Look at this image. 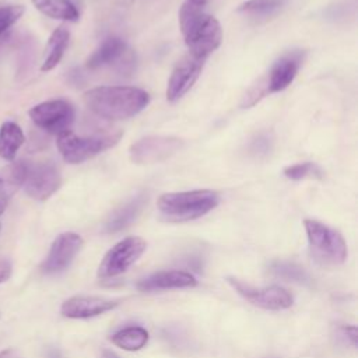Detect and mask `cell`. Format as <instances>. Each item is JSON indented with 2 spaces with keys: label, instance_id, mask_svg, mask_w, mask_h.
Segmentation results:
<instances>
[{
  "label": "cell",
  "instance_id": "cell-1",
  "mask_svg": "<svg viewBox=\"0 0 358 358\" xmlns=\"http://www.w3.org/2000/svg\"><path fill=\"white\" fill-rule=\"evenodd\" d=\"M87 108L99 117L122 120L138 115L150 103L147 91L137 87H95L84 94Z\"/></svg>",
  "mask_w": 358,
  "mask_h": 358
},
{
  "label": "cell",
  "instance_id": "cell-2",
  "mask_svg": "<svg viewBox=\"0 0 358 358\" xmlns=\"http://www.w3.org/2000/svg\"><path fill=\"white\" fill-rule=\"evenodd\" d=\"M218 203L220 196L217 192L199 189L162 194L158 199V210L165 221L186 222L206 215L214 210Z\"/></svg>",
  "mask_w": 358,
  "mask_h": 358
},
{
  "label": "cell",
  "instance_id": "cell-3",
  "mask_svg": "<svg viewBox=\"0 0 358 358\" xmlns=\"http://www.w3.org/2000/svg\"><path fill=\"white\" fill-rule=\"evenodd\" d=\"M309 252L312 259L322 266H338L347 259V245L344 238L330 227L316 221H303Z\"/></svg>",
  "mask_w": 358,
  "mask_h": 358
},
{
  "label": "cell",
  "instance_id": "cell-4",
  "mask_svg": "<svg viewBox=\"0 0 358 358\" xmlns=\"http://www.w3.org/2000/svg\"><path fill=\"white\" fill-rule=\"evenodd\" d=\"M120 134L83 137L67 130L57 136L56 144L62 158L69 164H81L94 158L119 141Z\"/></svg>",
  "mask_w": 358,
  "mask_h": 358
},
{
  "label": "cell",
  "instance_id": "cell-5",
  "mask_svg": "<svg viewBox=\"0 0 358 358\" xmlns=\"http://www.w3.org/2000/svg\"><path fill=\"white\" fill-rule=\"evenodd\" d=\"M28 115L36 127L49 134L59 136L70 130L76 110L73 105L64 99H52L35 105L29 109Z\"/></svg>",
  "mask_w": 358,
  "mask_h": 358
},
{
  "label": "cell",
  "instance_id": "cell-6",
  "mask_svg": "<svg viewBox=\"0 0 358 358\" xmlns=\"http://www.w3.org/2000/svg\"><path fill=\"white\" fill-rule=\"evenodd\" d=\"M147 243L140 236H127L112 246L103 256L98 275L101 278H113L123 274L145 252Z\"/></svg>",
  "mask_w": 358,
  "mask_h": 358
},
{
  "label": "cell",
  "instance_id": "cell-7",
  "mask_svg": "<svg viewBox=\"0 0 358 358\" xmlns=\"http://www.w3.org/2000/svg\"><path fill=\"white\" fill-rule=\"evenodd\" d=\"M62 185L59 168L52 161L28 164L22 183L25 193L39 201L48 200Z\"/></svg>",
  "mask_w": 358,
  "mask_h": 358
},
{
  "label": "cell",
  "instance_id": "cell-8",
  "mask_svg": "<svg viewBox=\"0 0 358 358\" xmlns=\"http://www.w3.org/2000/svg\"><path fill=\"white\" fill-rule=\"evenodd\" d=\"M183 141L169 136H148L130 145V159L136 164H154L176 154Z\"/></svg>",
  "mask_w": 358,
  "mask_h": 358
},
{
  "label": "cell",
  "instance_id": "cell-9",
  "mask_svg": "<svg viewBox=\"0 0 358 358\" xmlns=\"http://www.w3.org/2000/svg\"><path fill=\"white\" fill-rule=\"evenodd\" d=\"M222 31L217 18L206 14L204 18L185 35L189 55L207 60V57L221 45Z\"/></svg>",
  "mask_w": 358,
  "mask_h": 358
},
{
  "label": "cell",
  "instance_id": "cell-10",
  "mask_svg": "<svg viewBox=\"0 0 358 358\" xmlns=\"http://www.w3.org/2000/svg\"><path fill=\"white\" fill-rule=\"evenodd\" d=\"M228 282L241 296H243L246 301H249L250 303L262 309L282 310V309H288L294 302L292 295L285 288H281L278 285H271L266 288H253L232 277L228 278Z\"/></svg>",
  "mask_w": 358,
  "mask_h": 358
},
{
  "label": "cell",
  "instance_id": "cell-11",
  "mask_svg": "<svg viewBox=\"0 0 358 358\" xmlns=\"http://www.w3.org/2000/svg\"><path fill=\"white\" fill-rule=\"evenodd\" d=\"M83 246V238L76 232H63L52 243L41 270L45 274H57L66 270Z\"/></svg>",
  "mask_w": 358,
  "mask_h": 358
},
{
  "label": "cell",
  "instance_id": "cell-12",
  "mask_svg": "<svg viewBox=\"0 0 358 358\" xmlns=\"http://www.w3.org/2000/svg\"><path fill=\"white\" fill-rule=\"evenodd\" d=\"M206 60L185 55L173 67L166 87V99L175 102L180 99L199 78Z\"/></svg>",
  "mask_w": 358,
  "mask_h": 358
},
{
  "label": "cell",
  "instance_id": "cell-13",
  "mask_svg": "<svg viewBox=\"0 0 358 358\" xmlns=\"http://www.w3.org/2000/svg\"><path fill=\"white\" fill-rule=\"evenodd\" d=\"M303 59L305 52L299 49L288 52L284 56H281L270 70L268 78L264 84L266 92L273 94L285 90L296 77Z\"/></svg>",
  "mask_w": 358,
  "mask_h": 358
},
{
  "label": "cell",
  "instance_id": "cell-14",
  "mask_svg": "<svg viewBox=\"0 0 358 358\" xmlns=\"http://www.w3.org/2000/svg\"><path fill=\"white\" fill-rule=\"evenodd\" d=\"M119 303V299L101 296H71L62 303L60 313L70 319H88L112 310Z\"/></svg>",
  "mask_w": 358,
  "mask_h": 358
},
{
  "label": "cell",
  "instance_id": "cell-15",
  "mask_svg": "<svg viewBox=\"0 0 358 358\" xmlns=\"http://www.w3.org/2000/svg\"><path fill=\"white\" fill-rule=\"evenodd\" d=\"M197 285V280L193 274L169 270L154 273L137 282V288L143 292H152L159 289H175V288H192Z\"/></svg>",
  "mask_w": 358,
  "mask_h": 358
},
{
  "label": "cell",
  "instance_id": "cell-16",
  "mask_svg": "<svg viewBox=\"0 0 358 358\" xmlns=\"http://www.w3.org/2000/svg\"><path fill=\"white\" fill-rule=\"evenodd\" d=\"M25 173V161H11L0 169V215L6 211L11 197L22 187Z\"/></svg>",
  "mask_w": 358,
  "mask_h": 358
},
{
  "label": "cell",
  "instance_id": "cell-17",
  "mask_svg": "<svg viewBox=\"0 0 358 358\" xmlns=\"http://www.w3.org/2000/svg\"><path fill=\"white\" fill-rule=\"evenodd\" d=\"M127 53L126 43L117 38V36H110L106 38L101 46L88 57L85 66L90 70H96L103 66H109L124 57Z\"/></svg>",
  "mask_w": 358,
  "mask_h": 358
},
{
  "label": "cell",
  "instance_id": "cell-18",
  "mask_svg": "<svg viewBox=\"0 0 358 358\" xmlns=\"http://www.w3.org/2000/svg\"><path fill=\"white\" fill-rule=\"evenodd\" d=\"M145 203H147L145 193H140L138 196H136L134 199L127 201L124 206L117 208L110 215V218L105 224V231L109 234H113V232H119V231L124 229L126 227H129L138 217V214L141 213Z\"/></svg>",
  "mask_w": 358,
  "mask_h": 358
},
{
  "label": "cell",
  "instance_id": "cell-19",
  "mask_svg": "<svg viewBox=\"0 0 358 358\" xmlns=\"http://www.w3.org/2000/svg\"><path fill=\"white\" fill-rule=\"evenodd\" d=\"M25 141L22 129L11 120L0 126V158L4 161H14L18 150Z\"/></svg>",
  "mask_w": 358,
  "mask_h": 358
},
{
  "label": "cell",
  "instance_id": "cell-20",
  "mask_svg": "<svg viewBox=\"0 0 358 358\" xmlns=\"http://www.w3.org/2000/svg\"><path fill=\"white\" fill-rule=\"evenodd\" d=\"M69 39H70V34L64 27H59L56 28L48 43H46V49H45V57L41 66L42 71H50L52 69H55L59 62L62 60L67 45H69Z\"/></svg>",
  "mask_w": 358,
  "mask_h": 358
},
{
  "label": "cell",
  "instance_id": "cell-21",
  "mask_svg": "<svg viewBox=\"0 0 358 358\" xmlns=\"http://www.w3.org/2000/svg\"><path fill=\"white\" fill-rule=\"evenodd\" d=\"M36 10L53 20L77 21L78 10L71 0H31Z\"/></svg>",
  "mask_w": 358,
  "mask_h": 358
},
{
  "label": "cell",
  "instance_id": "cell-22",
  "mask_svg": "<svg viewBox=\"0 0 358 358\" xmlns=\"http://www.w3.org/2000/svg\"><path fill=\"white\" fill-rule=\"evenodd\" d=\"M210 1L211 0H185L179 10V25L183 36L204 18Z\"/></svg>",
  "mask_w": 358,
  "mask_h": 358
},
{
  "label": "cell",
  "instance_id": "cell-23",
  "mask_svg": "<svg viewBox=\"0 0 358 358\" xmlns=\"http://www.w3.org/2000/svg\"><path fill=\"white\" fill-rule=\"evenodd\" d=\"M110 341L126 351H137L143 348L148 341V331L140 326H130L116 331Z\"/></svg>",
  "mask_w": 358,
  "mask_h": 358
},
{
  "label": "cell",
  "instance_id": "cell-24",
  "mask_svg": "<svg viewBox=\"0 0 358 358\" xmlns=\"http://www.w3.org/2000/svg\"><path fill=\"white\" fill-rule=\"evenodd\" d=\"M270 273L281 280L285 281H291V282H296V284H302V285H308L310 284V277L306 273V270L303 267H301L299 264L294 263V262H285V260H275L270 264L268 267Z\"/></svg>",
  "mask_w": 358,
  "mask_h": 358
},
{
  "label": "cell",
  "instance_id": "cell-25",
  "mask_svg": "<svg viewBox=\"0 0 358 358\" xmlns=\"http://www.w3.org/2000/svg\"><path fill=\"white\" fill-rule=\"evenodd\" d=\"M285 3L287 0H248L238 11L253 18H268L281 11Z\"/></svg>",
  "mask_w": 358,
  "mask_h": 358
},
{
  "label": "cell",
  "instance_id": "cell-26",
  "mask_svg": "<svg viewBox=\"0 0 358 358\" xmlns=\"http://www.w3.org/2000/svg\"><path fill=\"white\" fill-rule=\"evenodd\" d=\"M284 175L292 180H301L305 178H322V169L313 162H299L284 169Z\"/></svg>",
  "mask_w": 358,
  "mask_h": 358
},
{
  "label": "cell",
  "instance_id": "cell-27",
  "mask_svg": "<svg viewBox=\"0 0 358 358\" xmlns=\"http://www.w3.org/2000/svg\"><path fill=\"white\" fill-rule=\"evenodd\" d=\"M24 11V6L20 4L0 7V36L21 18Z\"/></svg>",
  "mask_w": 358,
  "mask_h": 358
},
{
  "label": "cell",
  "instance_id": "cell-28",
  "mask_svg": "<svg viewBox=\"0 0 358 358\" xmlns=\"http://www.w3.org/2000/svg\"><path fill=\"white\" fill-rule=\"evenodd\" d=\"M271 148H273V138L267 133L259 134L256 138L252 140L249 145V151L256 157L267 155L271 151Z\"/></svg>",
  "mask_w": 358,
  "mask_h": 358
},
{
  "label": "cell",
  "instance_id": "cell-29",
  "mask_svg": "<svg viewBox=\"0 0 358 358\" xmlns=\"http://www.w3.org/2000/svg\"><path fill=\"white\" fill-rule=\"evenodd\" d=\"M13 273V266L8 259H0V282L7 281L11 277Z\"/></svg>",
  "mask_w": 358,
  "mask_h": 358
},
{
  "label": "cell",
  "instance_id": "cell-30",
  "mask_svg": "<svg viewBox=\"0 0 358 358\" xmlns=\"http://www.w3.org/2000/svg\"><path fill=\"white\" fill-rule=\"evenodd\" d=\"M344 336L351 341V344L355 347L357 345V327L355 326H344L343 329Z\"/></svg>",
  "mask_w": 358,
  "mask_h": 358
},
{
  "label": "cell",
  "instance_id": "cell-31",
  "mask_svg": "<svg viewBox=\"0 0 358 358\" xmlns=\"http://www.w3.org/2000/svg\"><path fill=\"white\" fill-rule=\"evenodd\" d=\"M46 358H63V357H62V352L57 348L50 347L46 351Z\"/></svg>",
  "mask_w": 358,
  "mask_h": 358
},
{
  "label": "cell",
  "instance_id": "cell-32",
  "mask_svg": "<svg viewBox=\"0 0 358 358\" xmlns=\"http://www.w3.org/2000/svg\"><path fill=\"white\" fill-rule=\"evenodd\" d=\"M101 358H119L116 354H113L112 351H103L102 352V357Z\"/></svg>",
  "mask_w": 358,
  "mask_h": 358
},
{
  "label": "cell",
  "instance_id": "cell-33",
  "mask_svg": "<svg viewBox=\"0 0 358 358\" xmlns=\"http://www.w3.org/2000/svg\"><path fill=\"white\" fill-rule=\"evenodd\" d=\"M0 229H1V225H0Z\"/></svg>",
  "mask_w": 358,
  "mask_h": 358
}]
</instances>
